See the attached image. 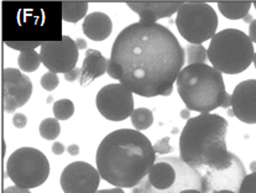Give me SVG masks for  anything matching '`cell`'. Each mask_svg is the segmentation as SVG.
I'll return each mask as SVG.
<instances>
[{"label":"cell","mask_w":256,"mask_h":193,"mask_svg":"<svg viewBox=\"0 0 256 193\" xmlns=\"http://www.w3.org/2000/svg\"><path fill=\"white\" fill-rule=\"evenodd\" d=\"M184 61L186 52L171 30L158 22H138L116 36L106 72L134 94L167 96Z\"/></svg>","instance_id":"6da1fadb"},{"label":"cell","mask_w":256,"mask_h":193,"mask_svg":"<svg viewBox=\"0 0 256 193\" xmlns=\"http://www.w3.org/2000/svg\"><path fill=\"white\" fill-rule=\"evenodd\" d=\"M156 162V152L148 136L138 130L118 129L106 135L96 154V170L108 184L135 188Z\"/></svg>","instance_id":"7a4b0ae2"},{"label":"cell","mask_w":256,"mask_h":193,"mask_svg":"<svg viewBox=\"0 0 256 193\" xmlns=\"http://www.w3.org/2000/svg\"><path fill=\"white\" fill-rule=\"evenodd\" d=\"M226 134L228 122L218 114L203 113L188 119L180 136V158L196 170L228 168L236 156L226 148Z\"/></svg>","instance_id":"3957f363"},{"label":"cell","mask_w":256,"mask_h":193,"mask_svg":"<svg viewBox=\"0 0 256 193\" xmlns=\"http://www.w3.org/2000/svg\"><path fill=\"white\" fill-rule=\"evenodd\" d=\"M176 84L188 110L200 114L220 108L228 94L222 73L210 64L184 67L177 77Z\"/></svg>","instance_id":"277c9868"},{"label":"cell","mask_w":256,"mask_h":193,"mask_svg":"<svg viewBox=\"0 0 256 193\" xmlns=\"http://www.w3.org/2000/svg\"><path fill=\"white\" fill-rule=\"evenodd\" d=\"M212 67L226 74H238L249 68L254 60V45L249 35L238 28L216 32L208 48Z\"/></svg>","instance_id":"5b68a950"},{"label":"cell","mask_w":256,"mask_h":193,"mask_svg":"<svg viewBox=\"0 0 256 193\" xmlns=\"http://www.w3.org/2000/svg\"><path fill=\"white\" fill-rule=\"evenodd\" d=\"M176 26L184 40L192 45H200L216 34L218 16L207 2H184L177 12Z\"/></svg>","instance_id":"8992f818"},{"label":"cell","mask_w":256,"mask_h":193,"mask_svg":"<svg viewBox=\"0 0 256 193\" xmlns=\"http://www.w3.org/2000/svg\"><path fill=\"white\" fill-rule=\"evenodd\" d=\"M6 174L15 186L28 190L36 188L48 178L50 162L38 148H20L8 158Z\"/></svg>","instance_id":"52a82bcc"},{"label":"cell","mask_w":256,"mask_h":193,"mask_svg":"<svg viewBox=\"0 0 256 193\" xmlns=\"http://www.w3.org/2000/svg\"><path fill=\"white\" fill-rule=\"evenodd\" d=\"M134 93L122 83L106 84L96 93V106L99 113L110 122H122L132 116Z\"/></svg>","instance_id":"ba28073f"},{"label":"cell","mask_w":256,"mask_h":193,"mask_svg":"<svg viewBox=\"0 0 256 193\" xmlns=\"http://www.w3.org/2000/svg\"><path fill=\"white\" fill-rule=\"evenodd\" d=\"M80 50L77 48L76 41L70 36H62V41H46L42 42L40 50L42 64L52 73H64L76 68Z\"/></svg>","instance_id":"9c48e42d"},{"label":"cell","mask_w":256,"mask_h":193,"mask_svg":"<svg viewBox=\"0 0 256 193\" xmlns=\"http://www.w3.org/2000/svg\"><path fill=\"white\" fill-rule=\"evenodd\" d=\"M100 174L84 161H76L64 168L60 184L64 193H96Z\"/></svg>","instance_id":"30bf717a"},{"label":"cell","mask_w":256,"mask_h":193,"mask_svg":"<svg viewBox=\"0 0 256 193\" xmlns=\"http://www.w3.org/2000/svg\"><path fill=\"white\" fill-rule=\"evenodd\" d=\"M31 94L32 82L28 76L22 74L16 68H5L2 71V100L6 113H12L25 106Z\"/></svg>","instance_id":"8fae6325"},{"label":"cell","mask_w":256,"mask_h":193,"mask_svg":"<svg viewBox=\"0 0 256 193\" xmlns=\"http://www.w3.org/2000/svg\"><path fill=\"white\" fill-rule=\"evenodd\" d=\"M233 116L245 124H256V80L240 82L232 94Z\"/></svg>","instance_id":"7c38bea8"},{"label":"cell","mask_w":256,"mask_h":193,"mask_svg":"<svg viewBox=\"0 0 256 193\" xmlns=\"http://www.w3.org/2000/svg\"><path fill=\"white\" fill-rule=\"evenodd\" d=\"M245 170L242 161L235 158L234 164L220 171H207L204 176V193H214L220 190L239 192L240 184L245 178Z\"/></svg>","instance_id":"4fadbf2b"},{"label":"cell","mask_w":256,"mask_h":193,"mask_svg":"<svg viewBox=\"0 0 256 193\" xmlns=\"http://www.w3.org/2000/svg\"><path fill=\"white\" fill-rule=\"evenodd\" d=\"M184 2H126V5L139 15L144 24H156L158 20L170 18L178 12Z\"/></svg>","instance_id":"5bb4252c"},{"label":"cell","mask_w":256,"mask_h":193,"mask_svg":"<svg viewBox=\"0 0 256 193\" xmlns=\"http://www.w3.org/2000/svg\"><path fill=\"white\" fill-rule=\"evenodd\" d=\"M108 64L109 60H106L100 52L93 48L87 50L80 68V84L82 87H87L94 80L106 74V72L108 71Z\"/></svg>","instance_id":"9a60e30c"},{"label":"cell","mask_w":256,"mask_h":193,"mask_svg":"<svg viewBox=\"0 0 256 193\" xmlns=\"http://www.w3.org/2000/svg\"><path fill=\"white\" fill-rule=\"evenodd\" d=\"M177 168L170 161L158 160L148 174V181L156 191H168L177 182Z\"/></svg>","instance_id":"2e32d148"},{"label":"cell","mask_w":256,"mask_h":193,"mask_svg":"<svg viewBox=\"0 0 256 193\" xmlns=\"http://www.w3.org/2000/svg\"><path fill=\"white\" fill-rule=\"evenodd\" d=\"M83 34L93 41H104L112 35L113 22L106 14L102 12H94L84 18L82 25Z\"/></svg>","instance_id":"e0dca14e"},{"label":"cell","mask_w":256,"mask_h":193,"mask_svg":"<svg viewBox=\"0 0 256 193\" xmlns=\"http://www.w3.org/2000/svg\"><path fill=\"white\" fill-rule=\"evenodd\" d=\"M218 9L223 16L230 20L244 19L250 12L252 2L244 0V2H218Z\"/></svg>","instance_id":"ac0fdd59"},{"label":"cell","mask_w":256,"mask_h":193,"mask_svg":"<svg viewBox=\"0 0 256 193\" xmlns=\"http://www.w3.org/2000/svg\"><path fill=\"white\" fill-rule=\"evenodd\" d=\"M88 2H62V19L76 24L87 16Z\"/></svg>","instance_id":"d6986e66"},{"label":"cell","mask_w":256,"mask_h":193,"mask_svg":"<svg viewBox=\"0 0 256 193\" xmlns=\"http://www.w3.org/2000/svg\"><path fill=\"white\" fill-rule=\"evenodd\" d=\"M18 64H19L20 70L24 72H35L42 64V60L38 52L31 50V51L20 52L18 57Z\"/></svg>","instance_id":"ffe728a7"},{"label":"cell","mask_w":256,"mask_h":193,"mask_svg":"<svg viewBox=\"0 0 256 193\" xmlns=\"http://www.w3.org/2000/svg\"><path fill=\"white\" fill-rule=\"evenodd\" d=\"M130 119H132V124L134 125L135 130H138V132L148 129L154 124V114L148 108L135 109Z\"/></svg>","instance_id":"44dd1931"},{"label":"cell","mask_w":256,"mask_h":193,"mask_svg":"<svg viewBox=\"0 0 256 193\" xmlns=\"http://www.w3.org/2000/svg\"><path fill=\"white\" fill-rule=\"evenodd\" d=\"M187 54V66L190 64H207L208 51L202 45H188L184 50Z\"/></svg>","instance_id":"7402d4cb"},{"label":"cell","mask_w":256,"mask_h":193,"mask_svg":"<svg viewBox=\"0 0 256 193\" xmlns=\"http://www.w3.org/2000/svg\"><path fill=\"white\" fill-rule=\"evenodd\" d=\"M40 135L46 140H56L61 134V125L56 118H47L38 126Z\"/></svg>","instance_id":"603a6c76"},{"label":"cell","mask_w":256,"mask_h":193,"mask_svg":"<svg viewBox=\"0 0 256 193\" xmlns=\"http://www.w3.org/2000/svg\"><path fill=\"white\" fill-rule=\"evenodd\" d=\"M54 114L57 120H67L74 114V104L70 99H60L54 104Z\"/></svg>","instance_id":"cb8c5ba5"},{"label":"cell","mask_w":256,"mask_h":193,"mask_svg":"<svg viewBox=\"0 0 256 193\" xmlns=\"http://www.w3.org/2000/svg\"><path fill=\"white\" fill-rule=\"evenodd\" d=\"M5 45L10 48L19 50V51H31V50H35L42 45V42L40 41H6Z\"/></svg>","instance_id":"d4e9b609"},{"label":"cell","mask_w":256,"mask_h":193,"mask_svg":"<svg viewBox=\"0 0 256 193\" xmlns=\"http://www.w3.org/2000/svg\"><path fill=\"white\" fill-rule=\"evenodd\" d=\"M60 84V80H58V76L56 73H52V72H47L45 74L41 77V87L44 90H47V92H51V90H56Z\"/></svg>","instance_id":"484cf974"},{"label":"cell","mask_w":256,"mask_h":193,"mask_svg":"<svg viewBox=\"0 0 256 193\" xmlns=\"http://www.w3.org/2000/svg\"><path fill=\"white\" fill-rule=\"evenodd\" d=\"M238 193H256V172L245 176Z\"/></svg>","instance_id":"4316f807"},{"label":"cell","mask_w":256,"mask_h":193,"mask_svg":"<svg viewBox=\"0 0 256 193\" xmlns=\"http://www.w3.org/2000/svg\"><path fill=\"white\" fill-rule=\"evenodd\" d=\"M154 150L156 154H161V155H166V154L171 152L172 148L170 145V138H164V139L156 142V144L154 145Z\"/></svg>","instance_id":"83f0119b"},{"label":"cell","mask_w":256,"mask_h":193,"mask_svg":"<svg viewBox=\"0 0 256 193\" xmlns=\"http://www.w3.org/2000/svg\"><path fill=\"white\" fill-rule=\"evenodd\" d=\"M12 124H14V126L16 129H22V128H25L28 125V118H26L25 114L16 113L14 116V118H12Z\"/></svg>","instance_id":"f1b7e54d"},{"label":"cell","mask_w":256,"mask_h":193,"mask_svg":"<svg viewBox=\"0 0 256 193\" xmlns=\"http://www.w3.org/2000/svg\"><path fill=\"white\" fill-rule=\"evenodd\" d=\"M80 77V68H78V67H76V68H73L72 71L67 72L66 74H64V80H67V82H74L77 78Z\"/></svg>","instance_id":"f546056e"},{"label":"cell","mask_w":256,"mask_h":193,"mask_svg":"<svg viewBox=\"0 0 256 193\" xmlns=\"http://www.w3.org/2000/svg\"><path fill=\"white\" fill-rule=\"evenodd\" d=\"M2 193H31V192L30 190L22 188V187L19 186H10V187H6Z\"/></svg>","instance_id":"4dcf8cb0"},{"label":"cell","mask_w":256,"mask_h":193,"mask_svg":"<svg viewBox=\"0 0 256 193\" xmlns=\"http://www.w3.org/2000/svg\"><path fill=\"white\" fill-rule=\"evenodd\" d=\"M64 150H66V148H64V145L62 142H54V145H52V152L54 155H62L64 152Z\"/></svg>","instance_id":"1f68e13d"},{"label":"cell","mask_w":256,"mask_h":193,"mask_svg":"<svg viewBox=\"0 0 256 193\" xmlns=\"http://www.w3.org/2000/svg\"><path fill=\"white\" fill-rule=\"evenodd\" d=\"M249 38L252 44H256V19L249 26Z\"/></svg>","instance_id":"d6a6232c"},{"label":"cell","mask_w":256,"mask_h":193,"mask_svg":"<svg viewBox=\"0 0 256 193\" xmlns=\"http://www.w3.org/2000/svg\"><path fill=\"white\" fill-rule=\"evenodd\" d=\"M67 151H68L70 155L76 156V155H78V154H80V146L76 145V144H72V145H70L68 148H67Z\"/></svg>","instance_id":"836d02e7"},{"label":"cell","mask_w":256,"mask_h":193,"mask_svg":"<svg viewBox=\"0 0 256 193\" xmlns=\"http://www.w3.org/2000/svg\"><path fill=\"white\" fill-rule=\"evenodd\" d=\"M96 193H125L124 190L120 188V187H116V188L112 190H98Z\"/></svg>","instance_id":"e575fe53"},{"label":"cell","mask_w":256,"mask_h":193,"mask_svg":"<svg viewBox=\"0 0 256 193\" xmlns=\"http://www.w3.org/2000/svg\"><path fill=\"white\" fill-rule=\"evenodd\" d=\"M76 45H77L78 50L87 48V42H86V40H83V38H77V40H76Z\"/></svg>","instance_id":"d590c367"},{"label":"cell","mask_w":256,"mask_h":193,"mask_svg":"<svg viewBox=\"0 0 256 193\" xmlns=\"http://www.w3.org/2000/svg\"><path fill=\"white\" fill-rule=\"evenodd\" d=\"M229 106H232V96L230 94H226V100H224V103H223V106H222V108L228 109Z\"/></svg>","instance_id":"8d00e7d4"},{"label":"cell","mask_w":256,"mask_h":193,"mask_svg":"<svg viewBox=\"0 0 256 193\" xmlns=\"http://www.w3.org/2000/svg\"><path fill=\"white\" fill-rule=\"evenodd\" d=\"M190 112L188 109H184V110L181 112V118L184 119V120H187V119H190Z\"/></svg>","instance_id":"74e56055"},{"label":"cell","mask_w":256,"mask_h":193,"mask_svg":"<svg viewBox=\"0 0 256 193\" xmlns=\"http://www.w3.org/2000/svg\"><path fill=\"white\" fill-rule=\"evenodd\" d=\"M180 193H203L202 191H200L198 188H186L184 191H181Z\"/></svg>","instance_id":"f35d334b"},{"label":"cell","mask_w":256,"mask_h":193,"mask_svg":"<svg viewBox=\"0 0 256 193\" xmlns=\"http://www.w3.org/2000/svg\"><path fill=\"white\" fill-rule=\"evenodd\" d=\"M242 20H244L245 22H249V24H252V22H254V19H252V15H250V14H248L246 16H245Z\"/></svg>","instance_id":"ab89813d"},{"label":"cell","mask_w":256,"mask_h":193,"mask_svg":"<svg viewBox=\"0 0 256 193\" xmlns=\"http://www.w3.org/2000/svg\"><path fill=\"white\" fill-rule=\"evenodd\" d=\"M250 171H252V174L256 172V161H252V162L250 164Z\"/></svg>","instance_id":"60d3db41"},{"label":"cell","mask_w":256,"mask_h":193,"mask_svg":"<svg viewBox=\"0 0 256 193\" xmlns=\"http://www.w3.org/2000/svg\"><path fill=\"white\" fill-rule=\"evenodd\" d=\"M214 193H236V192L230 191V190H220V191H216V192H214Z\"/></svg>","instance_id":"b9f144b4"},{"label":"cell","mask_w":256,"mask_h":193,"mask_svg":"<svg viewBox=\"0 0 256 193\" xmlns=\"http://www.w3.org/2000/svg\"><path fill=\"white\" fill-rule=\"evenodd\" d=\"M252 62H254V66H255V68H256V52H255V54H254V60H252Z\"/></svg>","instance_id":"7bdbcfd3"},{"label":"cell","mask_w":256,"mask_h":193,"mask_svg":"<svg viewBox=\"0 0 256 193\" xmlns=\"http://www.w3.org/2000/svg\"><path fill=\"white\" fill-rule=\"evenodd\" d=\"M252 5H254V6H255V9H256V2H252Z\"/></svg>","instance_id":"ee69618b"}]
</instances>
